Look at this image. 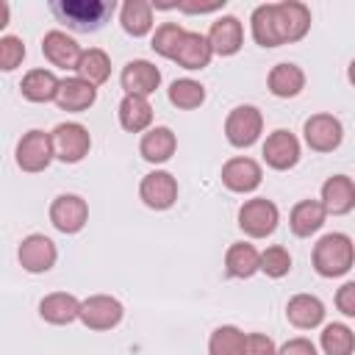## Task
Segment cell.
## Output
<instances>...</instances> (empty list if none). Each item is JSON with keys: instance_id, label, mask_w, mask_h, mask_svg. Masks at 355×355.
<instances>
[{"instance_id": "74e56055", "label": "cell", "mask_w": 355, "mask_h": 355, "mask_svg": "<svg viewBox=\"0 0 355 355\" xmlns=\"http://www.w3.org/2000/svg\"><path fill=\"white\" fill-rule=\"evenodd\" d=\"M244 355H277V347L266 333H247Z\"/></svg>"}, {"instance_id": "52a82bcc", "label": "cell", "mask_w": 355, "mask_h": 355, "mask_svg": "<svg viewBox=\"0 0 355 355\" xmlns=\"http://www.w3.org/2000/svg\"><path fill=\"white\" fill-rule=\"evenodd\" d=\"M275 28L280 44L300 42L311 31V8L300 0H280L275 3Z\"/></svg>"}, {"instance_id": "e0dca14e", "label": "cell", "mask_w": 355, "mask_h": 355, "mask_svg": "<svg viewBox=\"0 0 355 355\" xmlns=\"http://www.w3.org/2000/svg\"><path fill=\"white\" fill-rule=\"evenodd\" d=\"M322 205L327 216H344L355 208V180L349 175H330L322 183Z\"/></svg>"}, {"instance_id": "8992f818", "label": "cell", "mask_w": 355, "mask_h": 355, "mask_svg": "<svg viewBox=\"0 0 355 355\" xmlns=\"http://www.w3.org/2000/svg\"><path fill=\"white\" fill-rule=\"evenodd\" d=\"M50 136H53L55 158L64 161V164H78L92 150V136L80 122H58L50 130Z\"/></svg>"}, {"instance_id": "8d00e7d4", "label": "cell", "mask_w": 355, "mask_h": 355, "mask_svg": "<svg viewBox=\"0 0 355 355\" xmlns=\"http://www.w3.org/2000/svg\"><path fill=\"white\" fill-rule=\"evenodd\" d=\"M25 58V42L19 36H0V69L3 72H14Z\"/></svg>"}, {"instance_id": "4316f807", "label": "cell", "mask_w": 355, "mask_h": 355, "mask_svg": "<svg viewBox=\"0 0 355 355\" xmlns=\"http://www.w3.org/2000/svg\"><path fill=\"white\" fill-rule=\"evenodd\" d=\"M116 116H119V125H122L128 133H147L150 125H153V105H150L147 97L125 94V97L119 100Z\"/></svg>"}, {"instance_id": "60d3db41", "label": "cell", "mask_w": 355, "mask_h": 355, "mask_svg": "<svg viewBox=\"0 0 355 355\" xmlns=\"http://www.w3.org/2000/svg\"><path fill=\"white\" fill-rule=\"evenodd\" d=\"M225 8V0H211V3H194V0H178V11L183 14H214Z\"/></svg>"}, {"instance_id": "ab89813d", "label": "cell", "mask_w": 355, "mask_h": 355, "mask_svg": "<svg viewBox=\"0 0 355 355\" xmlns=\"http://www.w3.org/2000/svg\"><path fill=\"white\" fill-rule=\"evenodd\" d=\"M277 355H319L316 344L305 336H297V338H288L286 344L277 347Z\"/></svg>"}, {"instance_id": "484cf974", "label": "cell", "mask_w": 355, "mask_h": 355, "mask_svg": "<svg viewBox=\"0 0 355 355\" xmlns=\"http://www.w3.org/2000/svg\"><path fill=\"white\" fill-rule=\"evenodd\" d=\"M266 86L275 97L280 100H288V97H297L302 89H305V72L302 67L291 64V61H280L269 69L266 75Z\"/></svg>"}, {"instance_id": "b9f144b4", "label": "cell", "mask_w": 355, "mask_h": 355, "mask_svg": "<svg viewBox=\"0 0 355 355\" xmlns=\"http://www.w3.org/2000/svg\"><path fill=\"white\" fill-rule=\"evenodd\" d=\"M347 80L355 86V58H352V61H349V67H347Z\"/></svg>"}, {"instance_id": "4fadbf2b", "label": "cell", "mask_w": 355, "mask_h": 355, "mask_svg": "<svg viewBox=\"0 0 355 355\" xmlns=\"http://www.w3.org/2000/svg\"><path fill=\"white\" fill-rule=\"evenodd\" d=\"M261 155H263V164L269 169H277V172L294 169L297 161H300V139L291 130L277 128L266 136V141L261 147Z\"/></svg>"}, {"instance_id": "44dd1931", "label": "cell", "mask_w": 355, "mask_h": 355, "mask_svg": "<svg viewBox=\"0 0 355 355\" xmlns=\"http://www.w3.org/2000/svg\"><path fill=\"white\" fill-rule=\"evenodd\" d=\"M58 89H61V80L55 78L53 69H44V67L28 69L19 80V92L28 103H55Z\"/></svg>"}, {"instance_id": "d6a6232c", "label": "cell", "mask_w": 355, "mask_h": 355, "mask_svg": "<svg viewBox=\"0 0 355 355\" xmlns=\"http://www.w3.org/2000/svg\"><path fill=\"white\" fill-rule=\"evenodd\" d=\"M319 347L324 355H352L355 352V333L344 322H330L319 333Z\"/></svg>"}, {"instance_id": "7402d4cb", "label": "cell", "mask_w": 355, "mask_h": 355, "mask_svg": "<svg viewBox=\"0 0 355 355\" xmlns=\"http://www.w3.org/2000/svg\"><path fill=\"white\" fill-rule=\"evenodd\" d=\"M324 302L316 294H294L286 302V319L297 330H313L324 322Z\"/></svg>"}, {"instance_id": "2e32d148", "label": "cell", "mask_w": 355, "mask_h": 355, "mask_svg": "<svg viewBox=\"0 0 355 355\" xmlns=\"http://www.w3.org/2000/svg\"><path fill=\"white\" fill-rule=\"evenodd\" d=\"M42 53H44V58H47L53 67L75 69L78 61H80V55H83V47H80L67 31L53 28V31H47V33L42 36Z\"/></svg>"}, {"instance_id": "e575fe53", "label": "cell", "mask_w": 355, "mask_h": 355, "mask_svg": "<svg viewBox=\"0 0 355 355\" xmlns=\"http://www.w3.org/2000/svg\"><path fill=\"white\" fill-rule=\"evenodd\" d=\"M183 36H186V28H183V25H178V22H161V25L153 31L150 47H153L158 55H164V58H175V53H178Z\"/></svg>"}, {"instance_id": "f1b7e54d", "label": "cell", "mask_w": 355, "mask_h": 355, "mask_svg": "<svg viewBox=\"0 0 355 355\" xmlns=\"http://www.w3.org/2000/svg\"><path fill=\"white\" fill-rule=\"evenodd\" d=\"M225 272L239 280H247L255 272H261V252L255 250V244H250V241L230 244L225 252Z\"/></svg>"}, {"instance_id": "5bb4252c", "label": "cell", "mask_w": 355, "mask_h": 355, "mask_svg": "<svg viewBox=\"0 0 355 355\" xmlns=\"http://www.w3.org/2000/svg\"><path fill=\"white\" fill-rule=\"evenodd\" d=\"M261 180H263V169L250 155H236L222 164V183L233 194H250L261 186Z\"/></svg>"}, {"instance_id": "cb8c5ba5", "label": "cell", "mask_w": 355, "mask_h": 355, "mask_svg": "<svg viewBox=\"0 0 355 355\" xmlns=\"http://www.w3.org/2000/svg\"><path fill=\"white\" fill-rule=\"evenodd\" d=\"M97 100V86H92L89 80L72 75V78H64L61 80V89H58V97H55V105L61 111H72V114H80L86 108H92Z\"/></svg>"}, {"instance_id": "8fae6325", "label": "cell", "mask_w": 355, "mask_h": 355, "mask_svg": "<svg viewBox=\"0 0 355 355\" xmlns=\"http://www.w3.org/2000/svg\"><path fill=\"white\" fill-rule=\"evenodd\" d=\"M139 197L153 211H166L178 202V178L166 169H153L139 183Z\"/></svg>"}, {"instance_id": "7a4b0ae2", "label": "cell", "mask_w": 355, "mask_h": 355, "mask_svg": "<svg viewBox=\"0 0 355 355\" xmlns=\"http://www.w3.org/2000/svg\"><path fill=\"white\" fill-rule=\"evenodd\" d=\"M53 14L58 17V22H64L67 28L78 31V33H92L100 31L116 11L114 0H55Z\"/></svg>"}, {"instance_id": "836d02e7", "label": "cell", "mask_w": 355, "mask_h": 355, "mask_svg": "<svg viewBox=\"0 0 355 355\" xmlns=\"http://www.w3.org/2000/svg\"><path fill=\"white\" fill-rule=\"evenodd\" d=\"M247 333L236 324H219L208 336V355H244Z\"/></svg>"}, {"instance_id": "d590c367", "label": "cell", "mask_w": 355, "mask_h": 355, "mask_svg": "<svg viewBox=\"0 0 355 355\" xmlns=\"http://www.w3.org/2000/svg\"><path fill=\"white\" fill-rule=\"evenodd\" d=\"M261 272L266 275V277H286L288 272H291V255H288V250L283 247V244H272V247H266L263 252H261Z\"/></svg>"}, {"instance_id": "9c48e42d", "label": "cell", "mask_w": 355, "mask_h": 355, "mask_svg": "<svg viewBox=\"0 0 355 355\" xmlns=\"http://www.w3.org/2000/svg\"><path fill=\"white\" fill-rule=\"evenodd\" d=\"M17 258H19V266L31 275H44L55 266L58 261V250H55V241L44 233H31L19 241V250H17Z\"/></svg>"}, {"instance_id": "5b68a950", "label": "cell", "mask_w": 355, "mask_h": 355, "mask_svg": "<svg viewBox=\"0 0 355 355\" xmlns=\"http://www.w3.org/2000/svg\"><path fill=\"white\" fill-rule=\"evenodd\" d=\"M261 133H263V114L255 105H236L225 116V139L239 150L252 147L261 139Z\"/></svg>"}, {"instance_id": "ffe728a7", "label": "cell", "mask_w": 355, "mask_h": 355, "mask_svg": "<svg viewBox=\"0 0 355 355\" xmlns=\"http://www.w3.org/2000/svg\"><path fill=\"white\" fill-rule=\"evenodd\" d=\"M211 58H214V47L208 42V33L186 31V36H183V42H180V47H178V53H175L172 61L178 67L194 72V69H205L211 64Z\"/></svg>"}, {"instance_id": "277c9868", "label": "cell", "mask_w": 355, "mask_h": 355, "mask_svg": "<svg viewBox=\"0 0 355 355\" xmlns=\"http://www.w3.org/2000/svg\"><path fill=\"white\" fill-rule=\"evenodd\" d=\"M277 225H280V211L266 197L244 200V205L239 208V227L250 239H266L277 230Z\"/></svg>"}, {"instance_id": "4dcf8cb0", "label": "cell", "mask_w": 355, "mask_h": 355, "mask_svg": "<svg viewBox=\"0 0 355 355\" xmlns=\"http://www.w3.org/2000/svg\"><path fill=\"white\" fill-rule=\"evenodd\" d=\"M75 75L83 78V80H89L92 86L105 83L111 78V58H108V53L100 50V47L83 50V55H80V61L75 67Z\"/></svg>"}, {"instance_id": "83f0119b", "label": "cell", "mask_w": 355, "mask_h": 355, "mask_svg": "<svg viewBox=\"0 0 355 355\" xmlns=\"http://www.w3.org/2000/svg\"><path fill=\"white\" fill-rule=\"evenodd\" d=\"M153 3L150 0H125L122 6H119V25H122V31L128 33V36H133V39H141V36H147L150 31H153Z\"/></svg>"}, {"instance_id": "6da1fadb", "label": "cell", "mask_w": 355, "mask_h": 355, "mask_svg": "<svg viewBox=\"0 0 355 355\" xmlns=\"http://www.w3.org/2000/svg\"><path fill=\"white\" fill-rule=\"evenodd\" d=\"M311 263L319 277H341L355 266V241L347 233H324L311 252Z\"/></svg>"}, {"instance_id": "9a60e30c", "label": "cell", "mask_w": 355, "mask_h": 355, "mask_svg": "<svg viewBox=\"0 0 355 355\" xmlns=\"http://www.w3.org/2000/svg\"><path fill=\"white\" fill-rule=\"evenodd\" d=\"M119 86L125 89V94H139V97H150L158 86H161V69L147 61V58H133L122 67L119 72Z\"/></svg>"}, {"instance_id": "1f68e13d", "label": "cell", "mask_w": 355, "mask_h": 355, "mask_svg": "<svg viewBox=\"0 0 355 355\" xmlns=\"http://www.w3.org/2000/svg\"><path fill=\"white\" fill-rule=\"evenodd\" d=\"M169 103L180 111H194L205 103V86L194 78H178L169 83V92H166Z\"/></svg>"}, {"instance_id": "3957f363", "label": "cell", "mask_w": 355, "mask_h": 355, "mask_svg": "<svg viewBox=\"0 0 355 355\" xmlns=\"http://www.w3.org/2000/svg\"><path fill=\"white\" fill-rule=\"evenodd\" d=\"M14 158H17V166H19L22 172H31V175L44 172V169L53 164V158H55L53 136H50L47 130H39V128L22 133V139L17 141Z\"/></svg>"}, {"instance_id": "f546056e", "label": "cell", "mask_w": 355, "mask_h": 355, "mask_svg": "<svg viewBox=\"0 0 355 355\" xmlns=\"http://www.w3.org/2000/svg\"><path fill=\"white\" fill-rule=\"evenodd\" d=\"M250 31L255 44L261 47H280L277 28H275V3H261L250 14Z\"/></svg>"}, {"instance_id": "7c38bea8", "label": "cell", "mask_w": 355, "mask_h": 355, "mask_svg": "<svg viewBox=\"0 0 355 355\" xmlns=\"http://www.w3.org/2000/svg\"><path fill=\"white\" fill-rule=\"evenodd\" d=\"M50 222L55 230L72 236V233H80L89 222V202L80 197V194H58L53 202H50Z\"/></svg>"}, {"instance_id": "d6986e66", "label": "cell", "mask_w": 355, "mask_h": 355, "mask_svg": "<svg viewBox=\"0 0 355 355\" xmlns=\"http://www.w3.org/2000/svg\"><path fill=\"white\" fill-rule=\"evenodd\" d=\"M178 150V136L166 125H155L139 139V155L147 164H166Z\"/></svg>"}, {"instance_id": "d4e9b609", "label": "cell", "mask_w": 355, "mask_h": 355, "mask_svg": "<svg viewBox=\"0 0 355 355\" xmlns=\"http://www.w3.org/2000/svg\"><path fill=\"white\" fill-rule=\"evenodd\" d=\"M324 219H327V211L322 200H300L288 214V227L297 239H308L322 230Z\"/></svg>"}, {"instance_id": "f35d334b", "label": "cell", "mask_w": 355, "mask_h": 355, "mask_svg": "<svg viewBox=\"0 0 355 355\" xmlns=\"http://www.w3.org/2000/svg\"><path fill=\"white\" fill-rule=\"evenodd\" d=\"M336 308L344 316L355 319V280H347V283L338 286V291H336Z\"/></svg>"}, {"instance_id": "ac0fdd59", "label": "cell", "mask_w": 355, "mask_h": 355, "mask_svg": "<svg viewBox=\"0 0 355 355\" xmlns=\"http://www.w3.org/2000/svg\"><path fill=\"white\" fill-rule=\"evenodd\" d=\"M208 42L214 47V55H236L244 44V25L233 14H222L216 22H211Z\"/></svg>"}, {"instance_id": "603a6c76", "label": "cell", "mask_w": 355, "mask_h": 355, "mask_svg": "<svg viewBox=\"0 0 355 355\" xmlns=\"http://www.w3.org/2000/svg\"><path fill=\"white\" fill-rule=\"evenodd\" d=\"M80 302L83 300H78L69 291L44 294L39 302V316L50 324H72L75 319H80Z\"/></svg>"}, {"instance_id": "30bf717a", "label": "cell", "mask_w": 355, "mask_h": 355, "mask_svg": "<svg viewBox=\"0 0 355 355\" xmlns=\"http://www.w3.org/2000/svg\"><path fill=\"white\" fill-rule=\"evenodd\" d=\"M125 316V308L116 297L111 294H92L80 302V322L89 327V330H114Z\"/></svg>"}, {"instance_id": "ba28073f", "label": "cell", "mask_w": 355, "mask_h": 355, "mask_svg": "<svg viewBox=\"0 0 355 355\" xmlns=\"http://www.w3.org/2000/svg\"><path fill=\"white\" fill-rule=\"evenodd\" d=\"M302 136L313 153H333L344 139V125L333 114H311L302 125Z\"/></svg>"}]
</instances>
